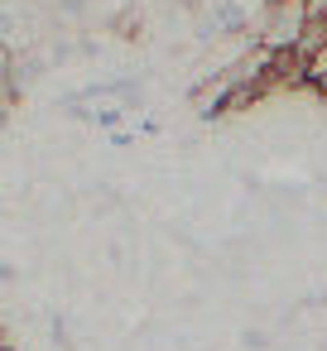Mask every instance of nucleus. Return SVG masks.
<instances>
[{
  "mask_svg": "<svg viewBox=\"0 0 327 351\" xmlns=\"http://www.w3.org/2000/svg\"><path fill=\"white\" fill-rule=\"evenodd\" d=\"M322 25H327V15H322Z\"/></svg>",
  "mask_w": 327,
  "mask_h": 351,
  "instance_id": "2",
  "label": "nucleus"
},
{
  "mask_svg": "<svg viewBox=\"0 0 327 351\" xmlns=\"http://www.w3.org/2000/svg\"><path fill=\"white\" fill-rule=\"evenodd\" d=\"M0 351H10V346H0Z\"/></svg>",
  "mask_w": 327,
  "mask_h": 351,
  "instance_id": "1",
  "label": "nucleus"
}]
</instances>
